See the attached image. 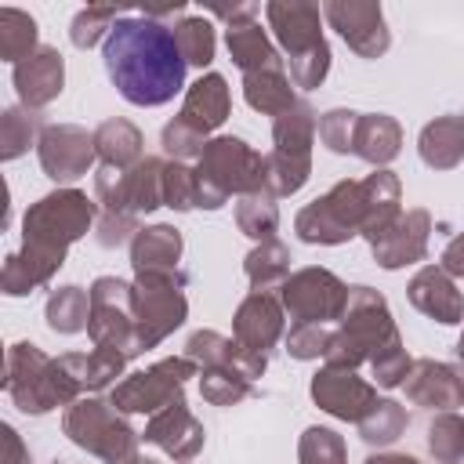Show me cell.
I'll return each instance as SVG.
<instances>
[{
  "label": "cell",
  "mask_w": 464,
  "mask_h": 464,
  "mask_svg": "<svg viewBox=\"0 0 464 464\" xmlns=\"http://www.w3.org/2000/svg\"><path fill=\"white\" fill-rule=\"evenodd\" d=\"M268 25L283 51L290 54V80L297 87H319L326 69H330V47L319 29V7L304 0H272L265 7Z\"/></svg>",
  "instance_id": "cell-3"
},
{
  "label": "cell",
  "mask_w": 464,
  "mask_h": 464,
  "mask_svg": "<svg viewBox=\"0 0 464 464\" xmlns=\"http://www.w3.org/2000/svg\"><path fill=\"white\" fill-rule=\"evenodd\" d=\"M457 352H460V359H464V337H460V344H457Z\"/></svg>",
  "instance_id": "cell-43"
},
{
  "label": "cell",
  "mask_w": 464,
  "mask_h": 464,
  "mask_svg": "<svg viewBox=\"0 0 464 464\" xmlns=\"http://www.w3.org/2000/svg\"><path fill=\"white\" fill-rule=\"evenodd\" d=\"M265 185V160L239 138H218L203 149L196 170V203L221 207L228 192H246Z\"/></svg>",
  "instance_id": "cell-4"
},
{
  "label": "cell",
  "mask_w": 464,
  "mask_h": 464,
  "mask_svg": "<svg viewBox=\"0 0 464 464\" xmlns=\"http://www.w3.org/2000/svg\"><path fill=\"white\" fill-rule=\"evenodd\" d=\"M7 392L14 395L18 410L44 413L58 402H69L80 388L65 373L62 362H51L36 344H14L7 355Z\"/></svg>",
  "instance_id": "cell-5"
},
{
  "label": "cell",
  "mask_w": 464,
  "mask_h": 464,
  "mask_svg": "<svg viewBox=\"0 0 464 464\" xmlns=\"http://www.w3.org/2000/svg\"><path fill=\"white\" fill-rule=\"evenodd\" d=\"M134 290V319H138V348H152L185 319L181 276H138Z\"/></svg>",
  "instance_id": "cell-8"
},
{
  "label": "cell",
  "mask_w": 464,
  "mask_h": 464,
  "mask_svg": "<svg viewBox=\"0 0 464 464\" xmlns=\"http://www.w3.org/2000/svg\"><path fill=\"white\" fill-rule=\"evenodd\" d=\"M246 276L250 283L265 294L272 283H283L286 279V250L279 243H265L257 246L250 257H246Z\"/></svg>",
  "instance_id": "cell-32"
},
{
  "label": "cell",
  "mask_w": 464,
  "mask_h": 464,
  "mask_svg": "<svg viewBox=\"0 0 464 464\" xmlns=\"http://www.w3.org/2000/svg\"><path fill=\"white\" fill-rule=\"evenodd\" d=\"M225 44H228L232 62L243 69V76L261 72V69H283V58H279V54H276V47L268 44V36H265V29H261V22H257V18L228 25Z\"/></svg>",
  "instance_id": "cell-20"
},
{
  "label": "cell",
  "mask_w": 464,
  "mask_h": 464,
  "mask_svg": "<svg viewBox=\"0 0 464 464\" xmlns=\"http://www.w3.org/2000/svg\"><path fill=\"white\" fill-rule=\"evenodd\" d=\"M355 123H359V112H344V109H334L319 120V138L334 149V152H352V138H355Z\"/></svg>",
  "instance_id": "cell-38"
},
{
  "label": "cell",
  "mask_w": 464,
  "mask_h": 464,
  "mask_svg": "<svg viewBox=\"0 0 464 464\" xmlns=\"http://www.w3.org/2000/svg\"><path fill=\"white\" fill-rule=\"evenodd\" d=\"M428 446L431 453L442 460V464H457L464 457V420L446 413L431 424V435H428Z\"/></svg>",
  "instance_id": "cell-33"
},
{
  "label": "cell",
  "mask_w": 464,
  "mask_h": 464,
  "mask_svg": "<svg viewBox=\"0 0 464 464\" xmlns=\"http://www.w3.org/2000/svg\"><path fill=\"white\" fill-rule=\"evenodd\" d=\"M123 359L127 355H120L112 348H98L91 355H65L58 362L65 366V373L72 377L76 388H102V384H109L123 370Z\"/></svg>",
  "instance_id": "cell-26"
},
{
  "label": "cell",
  "mask_w": 464,
  "mask_h": 464,
  "mask_svg": "<svg viewBox=\"0 0 464 464\" xmlns=\"http://www.w3.org/2000/svg\"><path fill=\"white\" fill-rule=\"evenodd\" d=\"M312 395L315 402L334 413V417H344V420H362L377 399H373V388L366 381H359L348 366H326L315 381H312Z\"/></svg>",
  "instance_id": "cell-12"
},
{
  "label": "cell",
  "mask_w": 464,
  "mask_h": 464,
  "mask_svg": "<svg viewBox=\"0 0 464 464\" xmlns=\"http://www.w3.org/2000/svg\"><path fill=\"white\" fill-rule=\"evenodd\" d=\"M134 290L120 279H98L91 290V337L98 348H112L120 355H138V323L130 319Z\"/></svg>",
  "instance_id": "cell-7"
},
{
  "label": "cell",
  "mask_w": 464,
  "mask_h": 464,
  "mask_svg": "<svg viewBox=\"0 0 464 464\" xmlns=\"http://www.w3.org/2000/svg\"><path fill=\"white\" fill-rule=\"evenodd\" d=\"M163 199L178 210L196 207V170H185L181 163L163 170Z\"/></svg>",
  "instance_id": "cell-39"
},
{
  "label": "cell",
  "mask_w": 464,
  "mask_h": 464,
  "mask_svg": "<svg viewBox=\"0 0 464 464\" xmlns=\"http://www.w3.org/2000/svg\"><path fill=\"white\" fill-rule=\"evenodd\" d=\"M145 439L156 442L160 450H167L170 457H192L203 446V428L192 420L185 402H174V406H163V413L152 417V424L145 428Z\"/></svg>",
  "instance_id": "cell-18"
},
{
  "label": "cell",
  "mask_w": 464,
  "mask_h": 464,
  "mask_svg": "<svg viewBox=\"0 0 464 464\" xmlns=\"http://www.w3.org/2000/svg\"><path fill=\"white\" fill-rule=\"evenodd\" d=\"M283 301L290 308V315L297 323H326L334 315H344L348 304V290L341 286V279H334L323 268H304L297 276H290L283 283Z\"/></svg>",
  "instance_id": "cell-10"
},
{
  "label": "cell",
  "mask_w": 464,
  "mask_h": 464,
  "mask_svg": "<svg viewBox=\"0 0 464 464\" xmlns=\"http://www.w3.org/2000/svg\"><path fill=\"white\" fill-rule=\"evenodd\" d=\"M301 464H344V446L326 428H308L301 439Z\"/></svg>",
  "instance_id": "cell-35"
},
{
  "label": "cell",
  "mask_w": 464,
  "mask_h": 464,
  "mask_svg": "<svg viewBox=\"0 0 464 464\" xmlns=\"http://www.w3.org/2000/svg\"><path fill=\"white\" fill-rule=\"evenodd\" d=\"M279 330H283V312H279V304H276L268 294L254 290V294L239 304V312H236V337H239V344L265 355V348L279 337Z\"/></svg>",
  "instance_id": "cell-17"
},
{
  "label": "cell",
  "mask_w": 464,
  "mask_h": 464,
  "mask_svg": "<svg viewBox=\"0 0 464 464\" xmlns=\"http://www.w3.org/2000/svg\"><path fill=\"white\" fill-rule=\"evenodd\" d=\"M33 130H36V120L33 112H22V109H7L4 112V156H18L29 141H33Z\"/></svg>",
  "instance_id": "cell-40"
},
{
  "label": "cell",
  "mask_w": 464,
  "mask_h": 464,
  "mask_svg": "<svg viewBox=\"0 0 464 464\" xmlns=\"http://www.w3.org/2000/svg\"><path fill=\"white\" fill-rule=\"evenodd\" d=\"M243 94L254 109L261 112H272V116H283L290 105H294V94H290V80L283 69H261V72H250L243 76Z\"/></svg>",
  "instance_id": "cell-25"
},
{
  "label": "cell",
  "mask_w": 464,
  "mask_h": 464,
  "mask_svg": "<svg viewBox=\"0 0 464 464\" xmlns=\"http://www.w3.org/2000/svg\"><path fill=\"white\" fill-rule=\"evenodd\" d=\"M91 225V203L80 192H54L44 196L25 214V254L11 257L4 268L7 294H25L29 286L44 283L65 257V246L80 239Z\"/></svg>",
  "instance_id": "cell-2"
},
{
  "label": "cell",
  "mask_w": 464,
  "mask_h": 464,
  "mask_svg": "<svg viewBox=\"0 0 464 464\" xmlns=\"http://www.w3.org/2000/svg\"><path fill=\"white\" fill-rule=\"evenodd\" d=\"M359 424H362V439H370V442H392V439H399V431L406 424V413L395 402H377Z\"/></svg>",
  "instance_id": "cell-34"
},
{
  "label": "cell",
  "mask_w": 464,
  "mask_h": 464,
  "mask_svg": "<svg viewBox=\"0 0 464 464\" xmlns=\"http://www.w3.org/2000/svg\"><path fill=\"white\" fill-rule=\"evenodd\" d=\"M65 431L76 446L105 457L109 464H138L134 460V431L98 399L76 402L65 413Z\"/></svg>",
  "instance_id": "cell-6"
},
{
  "label": "cell",
  "mask_w": 464,
  "mask_h": 464,
  "mask_svg": "<svg viewBox=\"0 0 464 464\" xmlns=\"http://www.w3.org/2000/svg\"><path fill=\"white\" fill-rule=\"evenodd\" d=\"M178 254H181V236L174 228H167V225L145 228L134 239V268H138V276H178L174 272Z\"/></svg>",
  "instance_id": "cell-22"
},
{
  "label": "cell",
  "mask_w": 464,
  "mask_h": 464,
  "mask_svg": "<svg viewBox=\"0 0 464 464\" xmlns=\"http://www.w3.org/2000/svg\"><path fill=\"white\" fill-rule=\"evenodd\" d=\"M276 221H279V214H276V207H272L268 196H246L239 203V228L246 236H254V239L272 236L276 232Z\"/></svg>",
  "instance_id": "cell-36"
},
{
  "label": "cell",
  "mask_w": 464,
  "mask_h": 464,
  "mask_svg": "<svg viewBox=\"0 0 464 464\" xmlns=\"http://www.w3.org/2000/svg\"><path fill=\"white\" fill-rule=\"evenodd\" d=\"M94 156V138L80 127H51L40 138V163L54 181H72L87 174Z\"/></svg>",
  "instance_id": "cell-13"
},
{
  "label": "cell",
  "mask_w": 464,
  "mask_h": 464,
  "mask_svg": "<svg viewBox=\"0 0 464 464\" xmlns=\"http://www.w3.org/2000/svg\"><path fill=\"white\" fill-rule=\"evenodd\" d=\"M174 40H178L188 65H199V69L210 65V58H214V25L207 18H181L174 25Z\"/></svg>",
  "instance_id": "cell-29"
},
{
  "label": "cell",
  "mask_w": 464,
  "mask_h": 464,
  "mask_svg": "<svg viewBox=\"0 0 464 464\" xmlns=\"http://www.w3.org/2000/svg\"><path fill=\"white\" fill-rule=\"evenodd\" d=\"M323 14L359 58H377L392 44L384 11L373 0H330V4H323Z\"/></svg>",
  "instance_id": "cell-11"
},
{
  "label": "cell",
  "mask_w": 464,
  "mask_h": 464,
  "mask_svg": "<svg viewBox=\"0 0 464 464\" xmlns=\"http://www.w3.org/2000/svg\"><path fill=\"white\" fill-rule=\"evenodd\" d=\"M410 301H413L424 315H431V319H439V323H460V319H464V301H460V294L453 290L450 276L439 272V268H424V272L410 283Z\"/></svg>",
  "instance_id": "cell-21"
},
{
  "label": "cell",
  "mask_w": 464,
  "mask_h": 464,
  "mask_svg": "<svg viewBox=\"0 0 464 464\" xmlns=\"http://www.w3.org/2000/svg\"><path fill=\"white\" fill-rule=\"evenodd\" d=\"M366 464H417L413 457H370Z\"/></svg>",
  "instance_id": "cell-42"
},
{
  "label": "cell",
  "mask_w": 464,
  "mask_h": 464,
  "mask_svg": "<svg viewBox=\"0 0 464 464\" xmlns=\"http://www.w3.org/2000/svg\"><path fill=\"white\" fill-rule=\"evenodd\" d=\"M47 319H51V326L62 330V334H72V330L87 326V323H91L87 294H83L80 286H65V290H58V294L51 297V304H47Z\"/></svg>",
  "instance_id": "cell-30"
},
{
  "label": "cell",
  "mask_w": 464,
  "mask_h": 464,
  "mask_svg": "<svg viewBox=\"0 0 464 464\" xmlns=\"http://www.w3.org/2000/svg\"><path fill=\"white\" fill-rule=\"evenodd\" d=\"M410 399L420 406H460L464 402V373L442 362H417L406 384Z\"/></svg>",
  "instance_id": "cell-19"
},
{
  "label": "cell",
  "mask_w": 464,
  "mask_h": 464,
  "mask_svg": "<svg viewBox=\"0 0 464 464\" xmlns=\"http://www.w3.org/2000/svg\"><path fill=\"white\" fill-rule=\"evenodd\" d=\"M94 149L105 156L109 167H123V163H134V160H138V152H141V134H138L127 120H109V123L98 127Z\"/></svg>",
  "instance_id": "cell-28"
},
{
  "label": "cell",
  "mask_w": 464,
  "mask_h": 464,
  "mask_svg": "<svg viewBox=\"0 0 464 464\" xmlns=\"http://www.w3.org/2000/svg\"><path fill=\"white\" fill-rule=\"evenodd\" d=\"M442 261H446V272H453V276H464V236H457V239L446 246Z\"/></svg>",
  "instance_id": "cell-41"
},
{
  "label": "cell",
  "mask_w": 464,
  "mask_h": 464,
  "mask_svg": "<svg viewBox=\"0 0 464 464\" xmlns=\"http://www.w3.org/2000/svg\"><path fill=\"white\" fill-rule=\"evenodd\" d=\"M420 156L431 167H453L464 156V120L442 116V120L428 123L420 134Z\"/></svg>",
  "instance_id": "cell-23"
},
{
  "label": "cell",
  "mask_w": 464,
  "mask_h": 464,
  "mask_svg": "<svg viewBox=\"0 0 464 464\" xmlns=\"http://www.w3.org/2000/svg\"><path fill=\"white\" fill-rule=\"evenodd\" d=\"M33 51H36V22L18 7H0V54L18 65Z\"/></svg>",
  "instance_id": "cell-27"
},
{
  "label": "cell",
  "mask_w": 464,
  "mask_h": 464,
  "mask_svg": "<svg viewBox=\"0 0 464 464\" xmlns=\"http://www.w3.org/2000/svg\"><path fill=\"white\" fill-rule=\"evenodd\" d=\"M105 72L130 105H167L185 83V54L174 25L149 14H123L105 36Z\"/></svg>",
  "instance_id": "cell-1"
},
{
  "label": "cell",
  "mask_w": 464,
  "mask_h": 464,
  "mask_svg": "<svg viewBox=\"0 0 464 464\" xmlns=\"http://www.w3.org/2000/svg\"><path fill=\"white\" fill-rule=\"evenodd\" d=\"M225 116H228V87H225V80H221L218 72L199 76V80L188 87L178 120H181L185 127H192L196 134H207V130H214Z\"/></svg>",
  "instance_id": "cell-16"
},
{
  "label": "cell",
  "mask_w": 464,
  "mask_h": 464,
  "mask_svg": "<svg viewBox=\"0 0 464 464\" xmlns=\"http://www.w3.org/2000/svg\"><path fill=\"white\" fill-rule=\"evenodd\" d=\"M62 80H65V65H62V54L54 47H36L25 62L14 65V87H18L22 102H29L33 109L58 98Z\"/></svg>",
  "instance_id": "cell-14"
},
{
  "label": "cell",
  "mask_w": 464,
  "mask_h": 464,
  "mask_svg": "<svg viewBox=\"0 0 464 464\" xmlns=\"http://www.w3.org/2000/svg\"><path fill=\"white\" fill-rule=\"evenodd\" d=\"M120 18H123L120 7H83V11L72 18L69 36H72L76 47H94L102 36L112 33V25H116Z\"/></svg>",
  "instance_id": "cell-31"
},
{
  "label": "cell",
  "mask_w": 464,
  "mask_h": 464,
  "mask_svg": "<svg viewBox=\"0 0 464 464\" xmlns=\"http://www.w3.org/2000/svg\"><path fill=\"white\" fill-rule=\"evenodd\" d=\"M424 243H428V214L424 210H410L406 218H395L377 239H373V254L384 268H399L406 261L424 257Z\"/></svg>",
  "instance_id": "cell-15"
},
{
  "label": "cell",
  "mask_w": 464,
  "mask_h": 464,
  "mask_svg": "<svg viewBox=\"0 0 464 464\" xmlns=\"http://www.w3.org/2000/svg\"><path fill=\"white\" fill-rule=\"evenodd\" d=\"M352 152H359L370 163H384L399 152V127L388 116H359L355 123V138H352Z\"/></svg>",
  "instance_id": "cell-24"
},
{
  "label": "cell",
  "mask_w": 464,
  "mask_h": 464,
  "mask_svg": "<svg viewBox=\"0 0 464 464\" xmlns=\"http://www.w3.org/2000/svg\"><path fill=\"white\" fill-rule=\"evenodd\" d=\"M203 395H207L210 402H218V406H228V402H236V399L246 395V377L236 373V370L210 366V370L203 373Z\"/></svg>",
  "instance_id": "cell-37"
},
{
  "label": "cell",
  "mask_w": 464,
  "mask_h": 464,
  "mask_svg": "<svg viewBox=\"0 0 464 464\" xmlns=\"http://www.w3.org/2000/svg\"><path fill=\"white\" fill-rule=\"evenodd\" d=\"M185 377H192V359H167L145 373L127 377L112 392V402L127 413H152L160 406H174V402H181Z\"/></svg>",
  "instance_id": "cell-9"
}]
</instances>
